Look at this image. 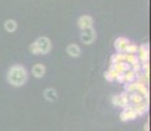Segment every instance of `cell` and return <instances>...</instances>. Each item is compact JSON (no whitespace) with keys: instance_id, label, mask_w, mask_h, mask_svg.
<instances>
[{"instance_id":"6da1fadb","label":"cell","mask_w":151,"mask_h":131,"mask_svg":"<svg viewBox=\"0 0 151 131\" xmlns=\"http://www.w3.org/2000/svg\"><path fill=\"white\" fill-rule=\"evenodd\" d=\"M7 80L13 87H22L28 80V71L24 66L13 64L7 72Z\"/></svg>"},{"instance_id":"7a4b0ae2","label":"cell","mask_w":151,"mask_h":131,"mask_svg":"<svg viewBox=\"0 0 151 131\" xmlns=\"http://www.w3.org/2000/svg\"><path fill=\"white\" fill-rule=\"evenodd\" d=\"M29 49L34 55H46L51 50V41L47 37H40L32 43Z\"/></svg>"},{"instance_id":"3957f363","label":"cell","mask_w":151,"mask_h":131,"mask_svg":"<svg viewBox=\"0 0 151 131\" xmlns=\"http://www.w3.org/2000/svg\"><path fill=\"white\" fill-rule=\"evenodd\" d=\"M110 101H112V104L114 105V106H118V107H124L125 106H127V105H130L129 104V93H126V92H122V93H120V94H114L112 98H110Z\"/></svg>"},{"instance_id":"277c9868","label":"cell","mask_w":151,"mask_h":131,"mask_svg":"<svg viewBox=\"0 0 151 131\" xmlns=\"http://www.w3.org/2000/svg\"><path fill=\"white\" fill-rule=\"evenodd\" d=\"M80 39H82V42L86 43V45H91V43H93V41L96 39V30L93 29V26L83 29L82 34H80Z\"/></svg>"},{"instance_id":"5b68a950","label":"cell","mask_w":151,"mask_h":131,"mask_svg":"<svg viewBox=\"0 0 151 131\" xmlns=\"http://www.w3.org/2000/svg\"><path fill=\"white\" fill-rule=\"evenodd\" d=\"M137 113L133 109V105H127V106L124 107V110L120 113V119L122 122H129V121H134L137 119Z\"/></svg>"},{"instance_id":"8992f818","label":"cell","mask_w":151,"mask_h":131,"mask_svg":"<svg viewBox=\"0 0 151 131\" xmlns=\"http://www.w3.org/2000/svg\"><path fill=\"white\" fill-rule=\"evenodd\" d=\"M149 51H150V47H149V45H147V43H143V45L138 46L137 57H138V60L141 63L149 62Z\"/></svg>"},{"instance_id":"52a82bcc","label":"cell","mask_w":151,"mask_h":131,"mask_svg":"<svg viewBox=\"0 0 151 131\" xmlns=\"http://www.w3.org/2000/svg\"><path fill=\"white\" fill-rule=\"evenodd\" d=\"M150 101H149V98H145L142 102H139L137 105H133V109H134V112L137 113V115L139 117V115H143V114H146L147 112H149V106H150Z\"/></svg>"},{"instance_id":"ba28073f","label":"cell","mask_w":151,"mask_h":131,"mask_svg":"<svg viewBox=\"0 0 151 131\" xmlns=\"http://www.w3.org/2000/svg\"><path fill=\"white\" fill-rule=\"evenodd\" d=\"M78 26L82 30L87 28H91V26H93V19L91 16H88V14H83V16H80L78 19Z\"/></svg>"},{"instance_id":"9c48e42d","label":"cell","mask_w":151,"mask_h":131,"mask_svg":"<svg viewBox=\"0 0 151 131\" xmlns=\"http://www.w3.org/2000/svg\"><path fill=\"white\" fill-rule=\"evenodd\" d=\"M130 43V41L126 38V37H118L117 39L114 41V49L117 52H125L127 45Z\"/></svg>"},{"instance_id":"30bf717a","label":"cell","mask_w":151,"mask_h":131,"mask_svg":"<svg viewBox=\"0 0 151 131\" xmlns=\"http://www.w3.org/2000/svg\"><path fill=\"white\" fill-rule=\"evenodd\" d=\"M133 84H134V92H137V93H139V94H142L145 98H149V89H147V85L138 83L137 80L133 81Z\"/></svg>"},{"instance_id":"8fae6325","label":"cell","mask_w":151,"mask_h":131,"mask_svg":"<svg viewBox=\"0 0 151 131\" xmlns=\"http://www.w3.org/2000/svg\"><path fill=\"white\" fill-rule=\"evenodd\" d=\"M32 74H33V76L34 77H37V79H41L45 76V74H46V67L43 66V64H34L33 67H32Z\"/></svg>"},{"instance_id":"7c38bea8","label":"cell","mask_w":151,"mask_h":131,"mask_svg":"<svg viewBox=\"0 0 151 131\" xmlns=\"http://www.w3.org/2000/svg\"><path fill=\"white\" fill-rule=\"evenodd\" d=\"M66 51H67V54L70 55V57H72V58H78L80 55V52H82L80 47L78 45H75V43H71V45H68L67 49H66Z\"/></svg>"},{"instance_id":"4fadbf2b","label":"cell","mask_w":151,"mask_h":131,"mask_svg":"<svg viewBox=\"0 0 151 131\" xmlns=\"http://www.w3.org/2000/svg\"><path fill=\"white\" fill-rule=\"evenodd\" d=\"M43 97H45L47 101L53 102V101H55L58 98V93L54 88H47V89H45V92H43Z\"/></svg>"},{"instance_id":"5bb4252c","label":"cell","mask_w":151,"mask_h":131,"mask_svg":"<svg viewBox=\"0 0 151 131\" xmlns=\"http://www.w3.org/2000/svg\"><path fill=\"white\" fill-rule=\"evenodd\" d=\"M145 100V97L142 94H139L137 92H133V93H129V104L130 105H137L139 102Z\"/></svg>"},{"instance_id":"9a60e30c","label":"cell","mask_w":151,"mask_h":131,"mask_svg":"<svg viewBox=\"0 0 151 131\" xmlns=\"http://www.w3.org/2000/svg\"><path fill=\"white\" fill-rule=\"evenodd\" d=\"M4 29L8 31V33H13V31L17 30V22L12 19L7 20V21L4 22Z\"/></svg>"},{"instance_id":"2e32d148","label":"cell","mask_w":151,"mask_h":131,"mask_svg":"<svg viewBox=\"0 0 151 131\" xmlns=\"http://www.w3.org/2000/svg\"><path fill=\"white\" fill-rule=\"evenodd\" d=\"M121 62H125V54L124 52H116V54H113L112 58H110V64L121 63Z\"/></svg>"},{"instance_id":"e0dca14e","label":"cell","mask_w":151,"mask_h":131,"mask_svg":"<svg viewBox=\"0 0 151 131\" xmlns=\"http://www.w3.org/2000/svg\"><path fill=\"white\" fill-rule=\"evenodd\" d=\"M135 80V72L133 69H129V71L124 72V84L126 83H133Z\"/></svg>"},{"instance_id":"ac0fdd59","label":"cell","mask_w":151,"mask_h":131,"mask_svg":"<svg viewBox=\"0 0 151 131\" xmlns=\"http://www.w3.org/2000/svg\"><path fill=\"white\" fill-rule=\"evenodd\" d=\"M124 54H125V52H124ZM125 62L129 63L130 66H134L135 63L139 62V60H138L137 54H125Z\"/></svg>"},{"instance_id":"d6986e66","label":"cell","mask_w":151,"mask_h":131,"mask_svg":"<svg viewBox=\"0 0 151 131\" xmlns=\"http://www.w3.org/2000/svg\"><path fill=\"white\" fill-rule=\"evenodd\" d=\"M137 50H138V45L130 42L129 45H127L126 50H125V54H137Z\"/></svg>"},{"instance_id":"ffe728a7","label":"cell","mask_w":151,"mask_h":131,"mask_svg":"<svg viewBox=\"0 0 151 131\" xmlns=\"http://www.w3.org/2000/svg\"><path fill=\"white\" fill-rule=\"evenodd\" d=\"M104 77H105L108 81H114V79H116V72L112 71V69L109 68L108 71L104 72Z\"/></svg>"},{"instance_id":"44dd1931","label":"cell","mask_w":151,"mask_h":131,"mask_svg":"<svg viewBox=\"0 0 151 131\" xmlns=\"http://www.w3.org/2000/svg\"><path fill=\"white\" fill-rule=\"evenodd\" d=\"M124 91L126 93H133V92H134V84H133V83L124 84Z\"/></svg>"},{"instance_id":"7402d4cb","label":"cell","mask_w":151,"mask_h":131,"mask_svg":"<svg viewBox=\"0 0 151 131\" xmlns=\"http://www.w3.org/2000/svg\"><path fill=\"white\" fill-rule=\"evenodd\" d=\"M145 131H150V123H149V122L145 125Z\"/></svg>"}]
</instances>
